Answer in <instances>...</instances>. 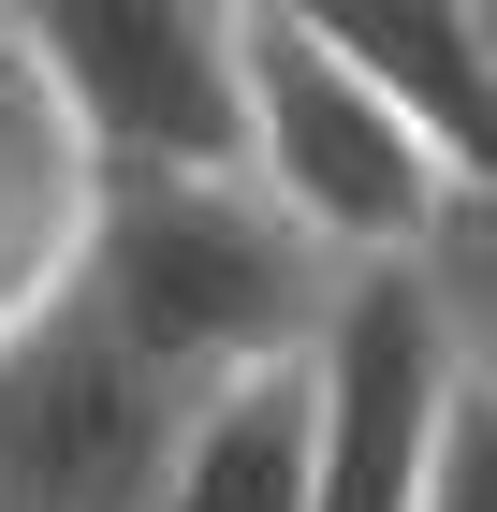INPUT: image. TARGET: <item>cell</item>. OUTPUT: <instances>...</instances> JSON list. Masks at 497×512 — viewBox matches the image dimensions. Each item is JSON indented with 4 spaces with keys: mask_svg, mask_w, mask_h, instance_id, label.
<instances>
[{
    "mask_svg": "<svg viewBox=\"0 0 497 512\" xmlns=\"http://www.w3.org/2000/svg\"><path fill=\"white\" fill-rule=\"evenodd\" d=\"M74 278L103 293L117 337H132L161 381H191V395L322 352V322H337V264H322L234 161H191V176H88Z\"/></svg>",
    "mask_w": 497,
    "mask_h": 512,
    "instance_id": "1",
    "label": "cell"
},
{
    "mask_svg": "<svg viewBox=\"0 0 497 512\" xmlns=\"http://www.w3.org/2000/svg\"><path fill=\"white\" fill-rule=\"evenodd\" d=\"M234 176H249L337 278L351 264H410V249L483 191L424 118H395L351 59H322V44L278 30V15H249V44H234Z\"/></svg>",
    "mask_w": 497,
    "mask_h": 512,
    "instance_id": "2",
    "label": "cell"
},
{
    "mask_svg": "<svg viewBox=\"0 0 497 512\" xmlns=\"http://www.w3.org/2000/svg\"><path fill=\"white\" fill-rule=\"evenodd\" d=\"M234 44L249 0H0V59L74 118L103 176L234 161Z\"/></svg>",
    "mask_w": 497,
    "mask_h": 512,
    "instance_id": "3",
    "label": "cell"
},
{
    "mask_svg": "<svg viewBox=\"0 0 497 512\" xmlns=\"http://www.w3.org/2000/svg\"><path fill=\"white\" fill-rule=\"evenodd\" d=\"M176 410H191V381H161L103 322V293L59 278L0 337V512H147Z\"/></svg>",
    "mask_w": 497,
    "mask_h": 512,
    "instance_id": "4",
    "label": "cell"
},
{
    "mask_svg": "<svg viewBox=\"0 0 497 512\" xmlns=\"http://www.w3.org/2000/svg\"><path fill=\"white\" fill-rule=\"evenodd\" d=\"M249 15H278V30H307L322 59H351L395 118H424L468 176H483V118H497V0H249Z\"/></svg>",
    "mask_w": 497,
    "mask_h": 512,
    "instance_id": "5",
    "label": "cell"
},
{
    "mask_svg": "<svg viewBox=\"0 0 497 512\" xmlns=\"http://www.w3.org/2000/svg\"><path fill=\"white\" fill-rule=\"evenodd\" d=\"M307 439H322V381L293 366H249V381H205L161 439L147 512H307Z\"/></svg>",
    "mask_w": 497,
    "mask_h": 512,
    "instance_id": "6",
    "label": "cell"
},
{
    "mask_svg": "<svg viewBox=\"0 0 497 512\" xmlns=\"http://www.w3.org/2000/svg\"><path fill=\"white\" fill-rule=\"evenodd\" d=\"M88 176H103V161L74 147V118L0 59V337L74 278V249H88Z\"/></svg>",
    "mask_w": 497,
    "mask_h": 512,
    "instance_id": "7",
    "label": "cell"
},
{
    "mask_svg": "<svg viewBox=\"0 0 497 512\" xmlns=\"http://www.w3.org/2000/svg\"><path fill=\"white\" fill-rule=\"evenodd\" d=\"M410 512H497V381L454 395V425H439V454H424Z\"/></svg>",
    "mask_w": 497,
    "mask_h": 512,
    "instance_id": "8",
    "label": "cell"
}]
</instances>
